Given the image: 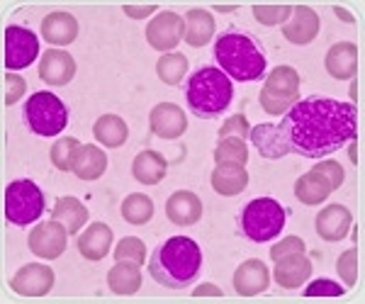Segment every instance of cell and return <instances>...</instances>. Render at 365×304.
Segmentation results:
<instances>
[{
	"label": "cell",
	"mask_w": 365,
	"mask_h": 304,
	"mask_svg": "<svg viewBox=\"0 0 365 304\" xmlns=\"http://www.w3.org/2000/svg\"><path fill=\"white\" fill-rule=\"evenodd\" d=\"M331 192H334L331 185H329L317 171L304 173L302 178H297V183H295V197L302 204H309V207L324 202Z\"/></svg>",
	"instance_id": "4dcf8cb0"
},
{
	"label": "cell",
	"mask_w": 365,
	"mask_h": 304,
	"mask_svg": "<svg viewBox=\"0 0 365 304\" xmlns=\"http://www.w3.org/2000/svg\"><path fill=\"white\" fill-rule=\"evenodd\" d=\"M307 246H304V241L299 236H285L280 243H275L273 248H270V258L273 263L278 258H285V256H292V253H304Z\"/></svg>",
	"instance_id": "60d3db41"
},
{
	"label": "cell",
	"mask_w": 365,
	"mask_h": 304,
	"mask_svg": "<svg viewBox=\"0 0 365 304\" xmlns=\"http://www.w3.org/2000/svg\"><path fill=\"white\" fill-rule=\"evenodd\" d=\"M253 17H256L261 25L275 27V25H285L292 15V5H253Z\"/></svg>",
	"instance_id": "d590c367"
},
{
	"label": "cell",
	"mask_w": 365,
	"mask_h": 304,
	"mask_svg": "<svg viewBox=\"0 0 365 304\" xmlns=\"http://www.w3.org/2000/svg\"><path fill=\"white\" fill-rule=\"evenodd\" d=\"M319 29H322L319 15H317L309 5H297V8H292L290 20L282 25V37L290 44L304 46V44L314 42Z\"/></svg>",
	"instance_id": "4fadbf2b"
},
{
	"label": "cell",
	"mask_w": 365,
	"mask_h": 304,
	"mask_svg": "<svg viewBox=\"0 0 365 304\" xmlns=\"http://www.w3.org/2000/svg\"><path fill=\"white\" fill-rule=\"evenodd\" d=\"M212 188H215L217 195L222 197H234L241 195L249 185V171L246 166H234V163H220V166L212 171L210 178Z\"/></svg>",
	"instance_id": "603a6c76"
},
{
	"label": "cell",
	"mask_w": 365,
	"mask_h": 304,
	"mask_svg": "<svg viewBox=\"0 0 365 304\" xmlns=\"http://www.w3.org/2000/svg\"><path fill=\"white\" fill-rule=\"evenodd\" d=\"M278 132L287 154L324 159L356 139L358 108L331 98L297 100L280 120Z\"/></svg>",
	"instance_id": "6da1fadb"
},
{
	"label": "cell",
	"mask_w": 365,
	"mask_h": 304,
	"mask_svg": "<svg viewBox=\"0 0 365 304\" xmlns=\"http://www.w3.org/2000/svg\"><path fill=\"white\" fill-rule=\"evenodd\" d=\"M273 276H275V283H278L282 290H297V288H302L312 276V261L304 253L285 256V258L275 261Z\"/></svg>",
	"instance_id": "e0dca14e"
},
{
	"label": "cell",
	"mask_w": 365,
	"mask_h": 304,
	"mask_svg": "<svg viewBox=\"0 0 365 304\" xmlns=\"http://www.w3.org/2000/svg\"><path fill=\"white\" fill-rule=\"evenodd\" d=\"M353 224V217L349 207L344 204H329L317 214V234L324 241H341V239L349 236V229Z\"/></svg>",
	"instance_id": "ac0fdd59"
},
{
	"label": "cell",
	"mask_w": 365,
	"mask_h": 304,
	"mask_svg": "<svg viewBox=\"0 0 365 304\" xmlns=\"http://www.w3.org/2000/svg\"><path fill=\"white\" fill-rule=\"evenodd\" d=\"M215 29H217L215 17L207 10L192 8L185 15V37H182V42L200 49V46L210 44V39L215 37Z\"/></svg>",
	"instance_id": "d4e9b609"
},
{
	"label": "cell",
	"mask_w": 365,
	"mask_h": 304,
	"mask_svg": "<svg viewBox=\"0 0 365 304\" xmlns=\"http://www.w3.org/2000/svg\"><path fill=\"white\" fill-rule=\"evenodd\" d=\"M25 120L37 137H56L68 125V108L54 93L39 90L27 98Z\"/></svg>",
	"instance_id": "8992f818"
},
{
	"label": "cell",
	"mask_w": 365,
	"mask_h": 304,
	"mask_svg": "<svg viewBox=\"0 0 365 304\" xmlns=\"http://www.w3.org/2000/svg\"><path fill=\"white\" fill-rule=\"evenodd\" d=\"M108 288L115 292V295L129 297L134 292H139L141 288V271L137 263L129 261H117V266L110 268L108 273Z\"/></svg>",
	"instance_id": "f1b7e54d"
},
{
	"label": "cell",
	"mask_w": 365,
	"mask_h": 304,
	"mask_svg": "<svg viewBox=\"0 0 365 304\" xmlns=\"http://www.w3.org/2000/svg\"><path fill=\"white\" fill-rule=\"evenodd\" d=\"M192 297H222V290L212 283H205L197 290H192Z\"/></svg>",
	"instance_id": "f6af8a7d"
},
{
	"label": "cell",
	"mask_w": 365,
	"mask_h": 304,
	"mask_svg": "<svg viewBox=\"0 0 365 304\" xmlns=\"http://www.w3.org/2000/svg\"><path fill=\"white\" fill-rule=\"evenodd\" d=\"M270 285V273L266 268V263L258 258L244 261L234 273V290L241 297H256L261 292H266Z\"/></svg>",
	"instance_id": "2e32d148"
},
{
	"label": "cell",
	"mask_w": 365,
	"mask_h": 304,
	"mask_svg": "<svg viewBox=\"0 0 365 304\" xmlns=\"http://www.w3.org/2000/svg\"><path fill=\"white\" fill-rule=\"evenodd\" d=\"M232 78L222 73V68L202 66L187 78L185 83V100L192 115L200 120H215L232 105Z\"/></svg>",
	"instance_id": "277c9868"
},
{
	"label": "cell",
	"mask_w": 365,
	"mask_h": 304,
	"mask_svg": "<svg viewBox=\"0 0 365 304\" xmlns=\"http://www.w3.org/2000/svg\"><path fill=\"white\" fill-rule=\"evenodd\" d=\"M351 93H353V100H358V83H353Z\"/></svg>",
	"instance_id": "681fc988"
},
{
	"label": "cell",
	"mask_w": 365,
	"mask_h": 304,
	"mask_svg": "<svg viewBox=\"0 0 365 304\" xmlns=\"http://www.w3.org/2000/svg\"><path fill=\"white\" fill-rule=\"evenodd\" d=\"M285 229V207L273 197L251 200L241 212V231L256 243H266Z\"/></svg>",
	"instance_id": "5b68a950"
},
{
	"label": "cell",
	"mask_w": 365,
	"mask_h": 304,
	"mask_svg": "<svg viewBox=\"0 0 365 304\" xmlns=\"http://www.w3.org/2000/svg\"><path fill=\"white\" fill-rule=\"evenodd\" d=\"M156 75L166 85H180L182 78L187 75V58L178 54V51L163 54L156 63Z\"/></svg>",
	"instance_id": "d6a6232c"
},
{
	"label": "cell",
	"mask_w": 365,
	"mask_h": 304,
	"mask_svg": "<svg viewBox=\"0 0 365 304\" xmlns=\"http://www.w3.org/2000/svg\"><path fill=\"white\" fill-rule=\"evenodd\" d=\"M166 217L178 226H192L202 217V202L195 192L178 190L168 197L166 202Z\"/></svg>",
	"instance_id": "44dd1931"
},
{
	"label": "cell",
	"mask_w": 365,
	"mask_h": 304,
	"mask_svg": "<svg viewBox=\"0 0 365 304\" xmlns=\"http://www.w3.org/2000/svg\"><path fill=\"white\" fill-rule=\"evenodd\" d=\"M146 42H149L151 49L156 51H173L175 46L182 42L185 37V17H180L173 10H163L158 13L154 20L146 25Z\"/></svg>",
	"instance_id": "30bf717a"
},
{
	"label": "cell",
	"mask_w": 365,
	"mask_h": 304,
	"mask_svg": "<svg viewBox=\"0 0 365 304\" xmlns=\"http://www.w3.org/2000/svg\"><path fill=\"white\" fill-rule=\"evenodd\" d=\"M324 68L331 78L349 80L358 73V46L353 42H339L324 56Z\"/></svg>",
	"instance_id": "d6986e66"
},
{
	"label": "cell",
	"mask_w": 365,
	"mask_h": 304,
	"mask_svg": "<svg viewBox=\"0 0 365 304\" xmlns=\"http://www.w3.org/2000/svg\"><path fill=\"white\" fill-rule=\"evenodd\" d=\"M251 134V125L244 115H234L222 125L220 130V139H227V137H239V139H246Z\"/></svg>",
	"instance_id": "ab89813d"
},
{
	"label": "cell",
	"mask_w": 365,
	"mask_h": 304,
	"mask_svg": "<svg viewBox=\"0 0 365 304\" xmlns=\"http://www.w3.org/2000/svg\"><path fill=\"white\" fill-rule=\"evenodd\" d=\"M42 37L54 46H68L78 37V20L63 10L49 13L42 22Z\"/></svg>",
	"instance_id": "7402d4cb"
},
{
	"label": "cell",
	"mask_w": 365,
	"mask_h": 304,
	"mask_svg": "<svg viewBox=\"0 0 365 304\" xmlns=\"http://www.w3.org/2000/svg\"><path fill=\"white\" fill-rule=\"evenodd\" d=\"M251 142L261 151L263 159L268 161H275V159H282L287 156V149L280 139V132H278V125H258L256 130H251Z\"/></svg>",
	"instance_id": "f546056e"
},
{
	"label": "cell",
	"mask_w": 365,
	"mask_h": 304,
	"mask_svg": "<svg viewBox=\"0 0 365 304\" xmlns=\"http://www.w3.org/2000/svg\"><path fill=\"white\" fill-rule=\"evenodd\" d=\"M54 271L44 263H27L10 280V290L20 297H44L54 288Z\"/></svg>",
	"instance_id": "7c38bea8"
},
{
	"label": "cell",
	"mask_w": 365,
	"mask_h": 304,
	"mask_svg": "<svg viewBox=\"0 0 365 304\" xmlns=\"http://www.w3.org/2000/svg\"><path fill=\"white\" fill-rule=\"evenodd\" d=\"M81 146L83 144L73 137H61L54 146H51L49 156H51V163H54L56 171H63V173L73 171V163H76V156H78Z\"/></svg>",
	"instance_id": "e575fe53"
},
{
	"label": "cell",
	"mask_w": 365,
	"mask_h": 304,
	"mask_svg": "<svg viewBox=\"0 0 365 304\" xmlns=\"http://www.w3.org/2000/svg\"><path fill=\"white\" fill-rule=\"evenodd\" d=\"M336 273L341 276V280L346 283V288H356L358 273H361V253H358V248L344 251V253L339 256Z\"/></svg>",
	"instance_id": "8d00e7d4"
},
{
	"label": "cell",
	"mask_w": 365,
	"mask_h": 304,
	"mask_svg": "<svg viewBox=\"0 0 365 304\" xmlns=\"http://www.w3.org/2000/svg\"><path fill=\"white\" fill-rule=\"evenodd\" d=\"M51 219L58 221V224L66 226L68 234H76L86 226L88 221V209L86 204L78 200V197H58L54 202V209H51Z\"/></svg>",
	"instance_id": "484cf974"
},
{
	"label": "cell",
	"mask_w": 365,
	"mask_h": 304,
	"mask_svg": "<svg viewBox=\"0 0 365 304\" xmlns=\"http://www.w3.org/2000/svg\"><path fill=\"white\" fill-rule=\"evenodd\" d=\"M76 246H78V253L86 261H103L110 253V248H113V229L108 224H103V221H96V224H91L81 234Z\"/></svg>",
	"instance_id": "ffe728a7"
},
{
	"label": "cell",
	"mask_w": 365,
	"mask_h": 304,
	"mask_svg": "<svg viewBox=\"0 0 365 304\" xmlns=\"http://www.w3.org/2000/svg\"><path fill=\"white\" fill-rule=\"evenodd\" d=\"M344 288L334 280H314V283L307 285L304 290V297H341L344 295Z\"/></svg>",
	"instance_id": "b9f144b4"
},
{
	"label": "cell",
	"mask_w": 365,
	"mask_h": 304,
	"mask_svg": "<svg viewBox=\"0 0 365 304\" xmlns=\"http://www.w3.org/2000/svg\"><path fill=\"white\" fill-rule=\"evenodd\" d=\"M215 58L220 61L222 73L239 83H253L266 78V56L263 49L244 32H225L215 42Z\"/></svg>",
	"instance_id": "3957f363"
},
{
	"label": "cell",
	"mask_w": 365,
	"mask_h": 304,
	"mask_svg": "<svg viewBox=\"0 0 365 304\" xmlns=\"http://www.w3.org/2000/svg\"><path fill=\"white\" fill-rule=\"evenodd\" d=\"M334 13H336V15H339V17H341V20H344V22H349V25H351V22H353V15L349 13V10L339 8V5H336V8H334Z\"/></svg>",
	"instance_id": "bcb514c9"
},
{
	"label": "cell",
	"mask_w": 365,
	"mask_h": 304,
	"mask_svg": "<svg viewBox=\"0 0 365 304\" xmlns=\"http://www.w3.org/2000/svg\"><path fill=\"white\" fill-rule=\"evenodd\" d=\"M105 171H108V154H105V151L96 144L81 146L78 156H76V163H73L76 178L98 180Z\"/></svg>",
	"instance_id": "4316f807"
},
{
	"label": "cell",
	"mask_w": 365,
	"mask_h": 304,
	"mask_svg": "<svg viewBox=\"0 0 365 304\" xmlns=\"http://www.w3.org/2000/svg\"><path fill=\"white\" fill-rule=\"evenodd\" d=\"M258 100L268 115H285L299 100V73L292 66H275L263 80Z\"/></svg>",
	"instance_id": "52a82bcc"
},
{
	"label": "cell",
	"mask_w": 365,
	"mask_h": 304,
	"mask_svg": "<svg viewBox=\"0 0 365 304\" xmlns=\"http://www.w3.org/2000/svg\"><path fill=\"white\" fill-rule=\"evenodd\" d=\"M351 161L353 163H358V142H356V139H351Z\"/></svg>",
	"instance_id": "7dc6e473"
},
{
	"label": "cell",
	"mask_w": 365,
	"mask_h": 304,
	"mask_svg": "<svg viewBox=\"0 0 365 304\" xmlns=\"http://www.w3.org/2000/svg\"><path fill=\"white\" fill-rule=\"evenodd\" d=\"M154 217V202L149 195H141V192H132L122 202V219L132 226H141Z\"/></svg>",
	"instance_id": "1f68e13d"
},
{
	"label": "cell",
	"mask_w": 365,
	"mask_h": 304,
	"mask_svg": "<svg viewBox=\"0 0 365 304\" xmlns=\"http://www.w3.org/2000/svg\"><path fill=\"white\" fill-rule=\"evenodd\" d=\"M202 271V248L187 236H170L154 251L149 276L168 290H185Z\"/></svg>",
	"instance_id": "7a4b0ae2"
},
{
	"label": "cell",
	"mask_w": 365,
	"mask_h": 304,
	"mask_svg": "<svg viewBox=\"0 0 365 304\" xmlns=\"http://www.w3.org/2000/svg\"><path fill=\"white\" fill-rule=\"evenodd\" d=\"M144 241L137 236H125L115 248V258L117 261H129V263H137L141 266L144 263Z\"/></svg>",
	"instance_id": "74e56055"
},
{
	"label": "cell",
	"mask_w": 365,
	"mask_h": 304,
	"mask_svg": "<svg viewBox=\"0 0 365 304\" xmlns=\"http://www.w3.org/2000/svg\"><path fill=\"white\" fill-rule=\"evenodd\" d=\"M149 130L151 134H156V137H161V139H178L187 130V117L178 105L161 103L151 110Z\"/></svg>",
	"instance_id": "5bb4252c"
},
{
	"label": "cell",
	"mask_w": 365,
	"mask_h": 304,
	"mask_svg": "<svg viewBox=\"0 0 365 304\" xmlns=\"http://www.w3.org/2000/svg\"><path fill=\"white\" fill-rule=\"evenodd\" d=\"M125 15L132 17V20H144L151 13H156V5H125Z\"/></svg>",
	"instance_id": "ee69618b"
},
{
	"label": "cell",
	"mask_w": 365,
	"mask_h": 304,
	"mask_svg": "<svg viewBox=\"0 0 365 304\" xmlns=\"http://www.w3.org/2000/svg\"><path fill=\"white\" fill-rule=\"evenodd\" d=\"M39 56V37L27 27H5V68L22 71Z\"/></svg>",
	"instance_id": "9c48e42d"
},
{
	"label": "cell",
	"mask_w": 365,
	"mask_h": 304,
	"mask_svg": "<svg viewBox=\"0 0 365 304\" xmlns=\"http://www.w3.org/2000/svg\"><path fill=\"white\" fill-rule=\"evenodd\" d=\"M76 75V61L66 49H46L39 61V78L46 85H66Z\"/></svg>",
	"instance_id": "9a60e30c"
},
{
	"label": "cell",
	"mask_w": 365,
	"mask_h": 304,
	"mask_svg": "<svg viewBox=\"0 0 365 304\" xmlns=\"http://www.w3.org/2000/svg\"><path fill=\"white\" fill-rule=\"evenodd\" d=\"M25 78L22 75H15V73H8L5 75V105H15L25 95Z\"/></svg>",
	"instance_id": "7bdbcfd3"
},
{
	"label": "cell",
	"mask_w": 365,
	"mask_h": 304,
	"mask_svg": "<svg viewBox=\"0 0 365 304\" xmlns=\"http://www.w3.org/2000/svg\"><path fill=\"white\" fill-rule=\"evenodd\" d=\"M66 241H68V231L63 224L58 221H42L37 224L27 236V246L34 256L44 261H56L61 258V253L66 251Z\"/></svg>",
	"instance_id": "8fae6325"
},
{
	"label": "cell",
	"mask_w": 365,
	"mask_h": 304,
	"mask_svg": "<svg viewBox=\"0 0 365 304\" xmlns=\"http://www.w3.org/2000/svg\"><path fill=\"white\" fill-rule=\"evenodd\" d=\"M44 212V192L32 180H13L5 188V219L15 226H27Z\"/></svg>",
	"instance_id": "ba28073f"
},
{
	"label": "cell",
	"mask_w": 365,
	"mask_h": 304,
	"mask_svg": "<svg viewBox=\"0 0 365 304\" xmlns=\"http://www.w3.org/2000/svg\"><path fill=\"white\" fill-rule=\"evenodd\" d=\"M249 161V149H246V142L239 137H227L220 139L215 149V163H234V166H246Z\"/></svg>",
	"instance_id": "836d02e7"
},
{
	"label": "cell",
	"mask_w": 365,
	"mask_h": 304,
	"mask_svg": "<svg viewBox=\"0 0 365 304\" xmlns=\"http://www.w3.org/2000/svg\"><path fill=\"white\" fill-rule=\"evenodd\" d=\"M312 171L319 173L322 178L327 180L329 185H331V190H339L341 185H344V180H346V173H344V168H341V163L339 161H331V159L317 163V166L312 168Z\"/></svg>",
	"instance_id": "f35d334b"
},
{
	"label": "cell",
	"mask_w": 365,
	"mask_h": 304,
	"mask_svg": "<svg viewBox=\"0 0 365 304\" xmlns=\"http://www.w3.org/2000/svg\"><path fill=\"white\" fill-rule=\"evenodd\" d=\"M239 5H215L217 13H232V10H237Z\"/></svg>",
	"instance_id": "c3c4849f"
},
{
	"label": "cell",
	"mask_w": 365,
	"mask_h": 304,
	"mask_svg": "<svg viewBox=\"0 0 365 304\" xmlns=\"http://www.w3.org/2000/svg\"><path fill=\"white\" fill-rule=\"evenodd\" d=\"M93 137H96V142L103 144L105 149H120L129 137V127L122 117L103 115V117H98V122L93 125Z\"/></svg>",
	"instance_id": "83f0119b"
},
{
	"label": "cell",
	"mask_w": 365,
	"mask_h": 304,
	"mask_svg": "<svg viewBox=\"0 0 365 304\" xmlns=\"http://www.w3.org/2000/svg\"><path fill=\"white\" fill-rule=\"evenodd\" d=\"M166 171H168V163L163 159V154H158V151L146 149L134 156L132 173L141 185H158L166 178Z\"/></svg>",
	"instance_id": "cb8c5ba5"
}]
</instances>
